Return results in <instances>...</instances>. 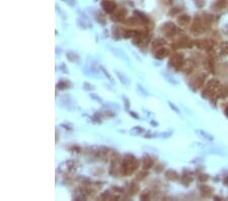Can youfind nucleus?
Segmentation results:
<instances>
[{"mask_svg": "<svg viewBox=\"0 0 228 201\" xmlns=\"http://www.w3.org/2000/svg\"><path fill=\"white\" fill-rule=\"evenodd\" d=\"M220 87H221V85H220L218 80L212 79L206 84V87H205V90L203 92V95L206 96L216 95V93H218V92H219Z\"/></svg>", "mask_w": 228, "mask_h": 201, "instance_id": "f257e3e1", "label": "nucleus"}, {"mask_svg": "<svg viewBox=\"0 0 228 201\" xmlns=\"http://www.w3.org/2000/svg\"><path fill=\"white\" fill-rule=\"evenodd\" d=\"M100 69V66L98 67V63L93 60L88 61L86 64V70L89 71V74H91V75L93 76H98V74H100V72L101 71Z\"/></svg>", "mask_w": 228, "mask_h": 201, "instance_id": "f03ea898", "label": "nucleus"}, {"mask_svg": "<svg viewBox=\"0 0 228 201\" xmlns=\"http://www.w3.org/2000/svg\"><path fill=\"white\" fill-rule=\"evenodd\" d=\"M137 168V163L135 160H125L123 163V172L125 174H130L133 173Z\"/></svg>", "mask_w": 228, "mask_h": 201, "instance_id": "7ed1b4c3", "label": "nucleus"}, {"mask_svg": "<svg viewBox=\"0 0 228 201\" xmlns=\"http://www.w3.org/2000/svg\"><path fill=\"white\" fill-rule=\"evenodd\" d=\"M170 64L176 68H178V67L182 66L184 64V56L181 53H176V54L172 55V57L170 58Z\"/></svg>", "mask_w": 228, "mask_h": 201, "instance_id": "20e7f679", "label": "nucleus"}, {"mask_svg": "<svg viewBox=\"0 0 228 201\" xmlns=\"http://www.w3.org/2000/svg\"><path fill=\"white\" fill-rule=\"evenodd\" d=\"M74 103H75V102L72 100V99L69 96H63V98H61V100H60V106L63 107V108L67 109V110H72V109H73L74 107H75Z\"/></svg>", "mask_w": 228, "mask_h": 201, "instance_id": "39448f33", "label": "nucleus"}, {"mask_svg": "<svg viewBox=\"0 0 228 201\" xmlns=\"http://www.w3.org/2000/svg\"><path fill=\"white\" fill-rule=\"evenodd\" d=\"M162 32L166 37H172L173 35L176 34V26H174L173 23H166V25L163 26Z\"/></svg>", "mask_w": 228, "mask_h": 201, "instance_id": "423d86ee", "label": "nucleus"}, {"mask_svg": "<svg viewBox=\"0 0 228 201\" xmlns=\"http://www.w3.org/2000/svg\"><path fill=\"white\" fill-rule=\"evenodd\" d=\"M115 73H116V75L118 76V78H119L120 81L122 82V84H124L125 87H127L130 85V80H129V78L126 74H124L123 72H121L120 70H118V69H115Z\"/></svg>", "mask_w": 228, "mask_h": 201, "instance_id": "0eeeda50", "label": "nucleus"}, {"mask_svg": "<svg viewBox=\"0 0 228 201\" xmlns=\"http://www.w3.org/2000/svg\"><path fill=\"white\" fill-rule=\"evenodd\" d=\"M66 58L68 59L70 62H72V63H74V62L78 63L79 61H80L79 55L77 54L76 52H74V51H67V52H66Z\"/></svg>", "mask_w": 228, "mask_h": 201, "instance_id": "6e6552de", "label": "nucleus"}, {"mask_svg": "<svg viewBox=\"0 0 228 201\" xmlns=\"http://www.w3.org/2000/svg\"><path fill=\"white\" fill-rule=\"evenodd\" d=\"M78 26L81 29H87L92 28V25H91V23H89V20H88L87 17L79 18V20H78Z\"/></svg>", "mask_w": 228, "mask_h": 201, "instance_id": "1a4fd4ad", "label": "nucleus"}, {"mask_svg": "<svg viewBox=\"0 0 228 201\" xmlns=\"http://www.w3.org/2000/svg\"><path fill=\"white\" fill-rule=\"evenodd\" d=\"M203 84H204V76L202 75V76L196 77V78L191 82V85L194 90H197V88H199L200 87H202Z\"/></svg>", "mask_w": 228, "mask_h": 201, "instance_id": "9d476101", "label": "nucleus"}, {"mask_svg": "<svg viewBox=\"0 0 228 201\" xmlns=\"http://www.w3.org/2000/svg\"><path fill=\"white\" fill-rule=\"evenodd\" d=\"M111 51H112V53H114L115 56H117V57L123 59V60L125 59L126 61H129V58L125 55V53L123 52V51H121L120 49H117V48H116V49H115V48H111Z\"/></svg>", "mask_w": 228, "mask_h": 201, "instance_id": "9b49d317", "label": "nucleus"}, {"mask_svg": "<svg viewBox=\"0 0 228 201\" xmlns=\"http://www.w3.org/2000/svg\"><path fill=\"white\" fill-rule=\"evenodd\" d=\"M218 95L220 98H222V99L226 98V96H228V85L227 84H224V85H221V87H220Z\"/></svg>", "mask_w": 228, "mask_h": 201, "instance_id": "f8f14e48", "label": "nucleus"}, {"mask_svg": "<svg viewBox=\"0 0 228 201\" xmlns=\"http://www.w3.org/2000/svg\"><path fill=\"white\" fill-rule=\"evenodd\" d=\"M196 132H197V134L200 136V137L204 138L205 140H213V137H212V135H210V134L207 133V132H205V131H203V130H197Z\"/></svg>", "mask_w": 228, "mask_h": 201, "instance_id": "ddd939ff", "label": "nucleus"}, {"mask_svg": "<svg viewBox=\"0 0 228 201\" xmlns=\"http://www.w3.org/2000/svg\"><path fill=\"white\" fill-rule=\"evenodd\" d=\"M103 7L104 8L106 12H112V10L115 9V4L112 2H109V1H106V2H103Z\"/></svg>", "mask_w": 228, "mask_h": 201, "instance_id": "4468645a", "label": "nucleus"}, {"mask_svg": "<svg viewBox=\"0 0 228 201\" xmlns=\"http://www.w3.org/2000/svg\"><path fill=\"white\" fill-rule=\"evenodd\" d=\"M167 54H168V51L164 49V48H161V49L157 50L156 54H155V57H156L157 59H162V58L166 57Z\"/></svg>", "mask_w": 228, "mask_h": 201, "instance_id": "2eb2a0df", "label": "nucleus"}, {"mask_svg": "<svg viewBox=\"0 0 228 201\" xmlns=\"http://www.w3.org/2000/svg\"><path fill=\"white\" fill-rule=\"evenodd\" d=\"M189 44H190V41H189V38H187V37H182V38L176 42V45H178V47H188Z\"/></svg>", "mask_w": 228, "mask_h": 201, "instance_id": "dca6fc26", "label": "nucleus"}, {"mask_svg": "<svg viewBox=\"0 0 228 201\" xmlns=\"http://www.w3.org/2000/svg\"><path fill=\"white\" fill-rule=\"evenodd\" d=\"M219 49H220V53H221V54H223V55L228 54V42L221 43L219 46Z\"/></svg>", "mask_w": 228, "mask_h": 201, "instance_id": "f3484780", "label": "nucleus"}, {"mask_svg": "<svg viewBox=\"0 0 228 201\" xmlns=\"http://www.w3.org/2000/svg\"><path fill=\"white\" fill-rule=\"evenodd\" d=\"M165 175H166V178L172 181H176L178 179V175L176 172H173V171H168V172H166Z\"/></svg>", "mask_w": 228, "mask_h": 201, "instance_id": "a211bd4d", "label": "nucleus"}, {"mask_svg": "<svg viewBox=\"0 0 228 201\" xmlns=\"http://www.w3.org/2000/svg\"><path fill=\"white\" fill-rule=\"evenodd\" d=\"M190 17L189 15H186V14H182V17H178V23H181V25H182V26H184V25H187V23H189V21H190Z\"/></svg>", "mask_w": 228, "mask_h": 201, "instance_id": "6ab92c4d", "label": "nucleus"}, {"mask_svg": "<svg viewBox=\"0 0 228 201\" xmlns=\"http://www.w3.org/2000/svg\"><path fill=\"white\" fill-rule=\"evenodd\" d=\"M193 69V63L191 61H187L182 64V70L186 71V72H190Z\"/></svg>", "mask_w": 228, "mask_h": 201, "instance_id": "aec40b11", "label": "nucleus"}, {"mask_svg": "<svg viewBox=\"0 0 228 201\" xmlns=\"http://www.w3.org/2000/svg\"><path fill=\"white\" fill-rule=\"evenodd\" d=\"M193 181V177L191 175H184L182 177V182L184 185H190V183Z\"/></svg>", "mask_w": 228, "mask_h": 201, "instance_id": "412c9836", "label": "nucleus"}, {"mask_svg": "<svg viewBox=\"0 0 228 201\" xmlns=\"http://www.w3.org/2000/svg\"><path fill=\"white\" fill-rule=\"evenodd\" d=\"M201 192H202V194L205 195V196H209V195H211L212 189L208 186H202L201 187Z\"/></svg>", "mask_w": 228, "mask_h": 201, "instance_id": "4be33fe9", "label": "nucleus"}, {"mask_svg": "<svg viewBox=\"0 0 228 201\" xmlns=\"http://www.w3.org/2000/svg\"><path fill=\"white\" fill-rule=\"evenodd\" d=\"M137 90H138V92L140 93V95L141 96H149V93H148V92L143 87H142L141 84H137Z\"/></svg>", "mask_w": 228, "mask_h": 201, "instance_id": "5701e85b", "label": "nucleus"}, {"mask_svg": "<svg viewBox=\"0 0 228 201\" xmlns=\"http://www.w3.org/2000/svg\"><path fill=\"white\" fill-rule=\"evenodd\" d=\"M152 165H153V162H152L151 159H149V157H147V159H144V160H143V167H144V169L151 168Z\"/></svg>", "mask_w": 228, "mask_h": 201, "instance_id": "b1692460", "label": "nucleus"}, {"mask_svg": "<svg viewBox=\"0 0 228 201\" xmlns=\"http://www.w3.org/2000/svg\"><path fill=\"white\" fill-rule=\"evenodd\" d=\"M162 75H163V77H164V79L167 80L170 84H178V82H176V80H174L170 75H168L167 73H163V72H162Z\"/></svg>", "mask_w": 228, "mask_h": 201, "instance_id": "393cba45", "label": "nucleus"}, {"mask_svg": "<svg viewBox=\"0 0 228 201\" xmlns=\"http://www.w3.org/2000/svg\"><path fill=\"white\" fill-rule=\"evenodd\" d=\"M131 132H133L134 134H140L144 132V129L142 127H140V126H135L134 128H132Z\"/></svg>", "mask_w": 228, "mask_h": 201, "instance_id": "a878e982", "label": "nucleus"}, {"mask_svg": "<svg viewBox=\"0 0 228 201\" xmlns=\"http://www.w3.org/2000/svg\"><path fill=\"white\" fill-rule=\"evenodd\" d=\"M100 69H101V71H103V73L104 74V75H106V77H108V79L110 80V81H111L112 84H114V79H112V77L111 76V74H110L109 72L106 71L103 66H100Z\"/></svg>", "mask_w": 228, "mask_h": 201, "instance_id": "bb28decb", "label": "nucleus"}, {"mask_svg": "<svg viewBox=\"0 0 228 201\" xmlns=\"http://www.w3.org/2000/svg\"><path fill=\"white\" fill-rule=\"evenodd\" d=\"M164 44H165V41H164V40L159 39V40H157V41H155V42L153 43V47L156 48V47H159V46H163Z\"/></svg>", "mask_w": 228, "mask_h": 201, "instance_id": "cd10ccee", "label": "nucleus"}, {"mask_svg": "<svg viewBox=\"0 0 228 201\" xmlns=\"http://www.w3.org/2000/svg\"><path fill=\"white\" fill-rule=\"evenodd\" d=\"M94 88H95L94 85L88 84V82H84V84H83V90H94Z\"/></svg>", "mask_w": 228, "mask_h": 201, "instance_id": "c85d7f7f", "label": "nucleus"}, {"mask_svg": "<svg viewBox=\"0 0 228 201\" xmlns=\"http://www.w3.org/2000/svg\"><path fill=\"white\" fill-rule=\"evenodd\" d=\"M90 98L92 99V100H95L96 102H98V103H100V104H103V103H104L103 99L100 98V96H96L95 93H90Z\"/></svg>", "mask_w": 228, "mask_h": 201, "instance_id": "c756f323", "label": "nucleus"}, {"mask_svg": "<svg viewBox=\"0 0 228 201\" xmlns=\"http://www.w3.org/2000/svg\"><path fill=\"white\" fill-rule=\"evenodd\" d=\"M123 100H124V103L126 105V110H128L129 111V109H130V101L128 100V98H126V96H123Z\"/></svg>", "mask_w": 228, "mask_h": 201, "instance_id": "7c9ffc66", "label": "nucleus"}, {"mask_svg": "<svg viewBox=\"0 0 228 201\" xmlns=\"http://www.w3.org/2000/svg\"><path fill=\"white\" fill-rule=\"evenodd\" d=\"M57 87H58V88H60V90H63V88H65L67 87V84H66V82H64V81H60L57 84Z\"/></svg>", "mask_w": 228, "mask_h": 201, "instance_id": "2f4dec72", "label": "nucleus"}, {"mask_svg": "<svg viewBox=\"0 0 228 201\" xmlns=\"http://www.w3.org/2000/svg\"><path fill=\"white\" fill-rule=\"evenodd\" d=\"M168 105H170V108H171V109H172V110H173V111H174V112H176V113H179L178 109V108H176V106H174V105H173V104H172V103H170V102H168Z\"/></svg>", "mask_w": 228, "mask_h": 201, "instance_id": "473e14b6", "label": "nucleus"}, {"mask_svg": "<svg viewBox=\"0 0 228 201\" xmlns=\"http://www.w3.org/2000/svg\"><path fill=\"white\" fill-rule=\"evenodd\" d=\"M60 67L63 69V70H62L63 72H65V73H68V68H66V67H65V64H62V65H61Z\"/></svg>", "mask_w": 228, "mask_h": 201, "instance_id": "72a5a7b5", "label": "nucleus"}, {"mask_svg": "<svg viewBox=\"0 0 228 201\" xmlns=\"http://www.w3.org/2000/svg\"><path fill=\"white\" fill-rule=\"evenodd\" d=\"M130 114H131V116H133L134 118H135V119H138V115H137V114H135V113H134V112H130Z\"/></svg>", "mask_w": 228, "mask_h": 201, "instance_id": "f704fd0d", "label": "nucleus"}, {"mask_svg": "<svg viewBox=\"0 0 228 201\" xmlns=\"http://www.w3.org/2000/svg\"><path fill=\"white\" fill-rule=\"evenodd\" d=\"M225 115H226V116L228 117V107H227L226 109H225Z\"/></svg>", "mask_w": 228, "mask_h": 201, "instance_id": "c9c22d12", "label": "nucleus"}, {"mask_svg": "<svg viewBox=\"0 0 228 201\" xmlns=\"http://www.w3.org/2000/svg\"><path fill=\"white\" fill-rule=\"evenodd\" d=\"M151 124H152V125H158L157 123H155L154 121H153V122H151Z\"/></svg>", "mask_w": 228, "mask_h": 201, "instance_id": "e433bc0d", "label": "nucleus"}]
</instances>
